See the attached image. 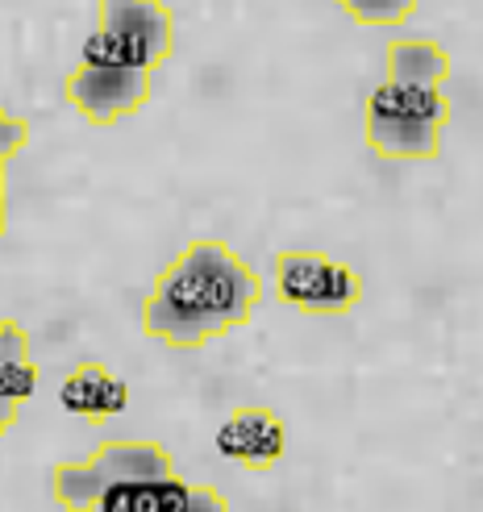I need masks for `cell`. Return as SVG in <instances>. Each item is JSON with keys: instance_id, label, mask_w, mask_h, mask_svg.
Segmentation results:
<instances>
[{"instance_id": "6da1fadb", "label": "cell", "mask_w": 483, "mask_h": 512, "mask_svg": "<svg viewBox=\"0 0 483 512\" xmlns=\"http://www.w3.org/2000/svg\"><path fill=\"white\" fill-rule=\"evenodd\" d=\"M267 288L242 254L221 238H196L159 271L142 296V334L167 350H205L250 325Z\"/></svg>"}, {"instance_id": "7a4b0ae2", "label": "cell", "mask_w": 483, "mask_h": 512, "mask_svg": "<svg viewBox=\"0 0 483 512\" xmlns=\"http://www.w3.org/2000/svg\"><path fill=\"white\" fill-rule=\"evenodd\" d=\"M454 105L442 88L384 80L363 100V142L388 163H434Z\"/></svg>"}, {"instance_id": "3957f363", "label": "cell", "mask_w": 483, "mask_h": 512, "mask_svg": "<svg viewBox=\"0 0 483 512\" xmlns=\"http://www.w3.org/2000/svg\"><path fill=\"white\" fill-rule=\"evenodd\" d=\"M100 25L84 42V63L159 71L175 55V13L167 0H96Z\"/></svg>"}, {"instance_id": "277c9868", "label": "cell", "mask_w": 483, "mask_h": 512, "mask_svg": "<svg viewBox=\"0 0 483 512\" xmlns=\"http://www.w3.org/2000/svg\"><path fill=\"white\" fill-rule=\"evenodd\" d=\"M175 475L171 450L163 442H142V438H105L80 463H59L55 467V500L71 512H92L96 496L113 488V483H138V479H167Z\"/></svg>"}, {"instance_id": "5b68a950", "label": "cell", "mask_w": 483, "mask_h": 512, "mask_svg": "<svg viewBox=\"0 0 483 512\" xmlns=\"http://www.w3.org/2000/svg\"><path fill=\"white\" fill-rule=\"evenodd\" d=\"M271 292L304 317H346L363 304V275L325 250H279L271 259Z\"/></svg>"}, {"instance_id": "8992f818", "label": "cell", "mask_w": 483, "mask_h": 512, "mask_svg": "<svg viewBox=\"0 0 483 512\" xmlns=\"http://www.w3.org/2000/svg\"><path fill=\"white\" fill-rule=\"evenodd\" d=\"M155 71H134V67H105V63H84L67 71L63 100L96 130H109L117 121H130L146 109Z\"/></svg>"}, {"instance_id": "52a82bcc", "label": "cell", "mask_w": 483, "mask_h": 512, "mask_svg": "<svg viewBox=\"0 0 483 512\" xmlns=\"http://www.w3.org/2000/svg\"><path fill=\"white\" fill-rule=\"evenodd\" d=\"M213 442L242 471L263 475V471L279 467V458L288 454V425L267 404H238V408H230V417L221 421Z\"/></svg>"}, {"instance_id": "ba28073f", "label": "cell", "mask_w": 483, "mask_h": 512, "mask_svg": "<svg viewBox=\"0 0 483 512\" xmlns=\"http://www.w3.org/2000/svg\"><path fill=\"white\" fill-rule=\"evenodd\" d=\"M230 496L213 483H184L180 475L113 483L96 496L92 512H225Z\"/></svg>"}, {"instance_id": "9c48e42d", "label": "cell", "mask_w": 483, "mask_h": 512, "mask_svg": "<svg viewBox=\"0 0 483 512\" xmlns=\"http://www.w3.org/2000/svg\"><path fill=\"white\" fill-rule=\"evenodd\" d=\"M38 379H42V371L34 363L30 329L5 317L0 321V438L17 425L21 408L38 396Z\"/></svg>"}, {"instance_id": "30bf717a", "label": "cell", "mask_w": 483, "mask_h": 512, "mask_svg": "<svg viewBox=\"0 0 483 512\" xmlns=\"http://www.w3.org/2000/svg\"><path fill=\"white\" fill-rule=\"evenodd\" d=\"M59 404L88 425H105L130 408V388L105 363H75L59 383Z\"/></svg>"}, {"instance_id": "8fae6325", "label": "cell", "mask_w": 483, "mask_h": 512, "mask_svg": "<svg viewBox=\"0 0 483 512\" xmlns=\"http://www.w3.org/2000/svg\"><path fill=\"white\" fill-rule=\"evenodd\" d=\"M388 80L396 84H425L446 88L450 80V55L438 38H396L388 42Z\"/></svg>"}, {"instance_id": "7c38bea8", "label": "cell", "mask_w": 483, "mask_h": 512, "mask_svg": "<svg viewBox=\"0 0 483 512\" xmlns=\"http://www.w3.org/2000/svg\"><path fill=\"white\" fill-rule=\"evenodd\" d=\"M338 9L367 30H384V25H404L417 13V0H338Z\"/></svg>"}, {"instance_id": "4fadbf2b", "label": "cell", "mask_w": 483, "mask_h": 512, "mask_svg": "<svg viewBox=\"0 0 483 512\" xmlns=\"http://www.w3.org/2000/svg\"><path fill=\"white\" fill-rule=\"evenodd\" d=\"M30 138H34V125L21 113L0 105V163H13L17 155H25V150H30Z\"/></svg>"}, {"instance_id": "5bb4252c", "label": "cell", "mask_w": 483, "mask_h": 512, "mask_svg": "<svg viewBox=\"0 0 483 512\" xmlns=\"http://www.w3.org/2000/svg\"><path fill=\"white\" fill-rule=\"evenodd\" d=\"M9 234V163H0V242Z\"/></svg>"}]
</instances>
